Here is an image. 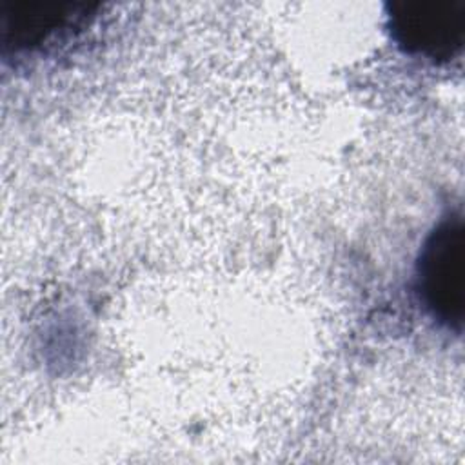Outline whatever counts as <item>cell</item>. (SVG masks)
<instances>
[{
  "mask_svg": "<svg viewBox=\"0 0 465 465\" xmlns=\"http://www.w3.org/2000/svg\"><path fill=\"white\" fill-rule=\"evenodd\" d=\"M463 225L447 216L427 236L416 263V289L425 309L447 327L463 322Z\"/></svg>",
  "mask_w": 465,
  "mask_h": 465,
  "instance_id": "1",
  "label": "cell"
},
{
  "mask_svg": "<svg viewBox=\"0 0 465 465\" xmlns=\"http://www.w3.org/2000/svg\"><path fill=\"white\" fill-rule=\"evenodd\" d=\"M389 29L405 53L432 62L450 60L465 36V0H392Z\"/></svg>",
  "mask_w": 465,
  "mask_h": 465,
  "instance_id": "2",
  "label": "cell"
},
{
  "mask_svg": "<svg viewBox=\"0 0 465 465\" xmlns=\"http://www.w3.org/2000/svg\"><path fill=\"white\" fill-rule=\"evenodd\" d=\"M73 4H36L18 7L15 15H5V35H11L15 47H31L42 44L53 33L65 29L82 15H73Z\"/></svg>",
  "mask_w": 465,
  "mask_h": 465,
  "instance_id": "3",
  "label": "cell"
}]
</instances>
